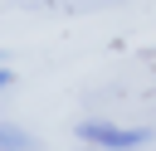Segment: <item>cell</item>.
Instances as JSON below:
<instances>
[{
	"mask_svg": "<svg viewBox=\"0 0 156 151\" xmlns=\"http://www.w3.org/2000/svg\"><path fill=\"white\" fill-rule=\"evenodd\" d=\"M0 151H34V141H29V132H24V127L0 122Z\"/></svg>",
	"mask_w": 156,
	"mask_h": 151,
	"instance_id": "7a4b0ae2",
	"label": "cell"
},
{
	"mask_svg": "<svg viewBox=\"0 0 156 151\" xmlns=\"http://www.w3.org/2000/svg\"><path fill=\"white\" fill-rule=\"evenodd\" d=\"M10 78H15V73H10V68H0V88H10Z\"/></svg>",
	"mask_w": 156,
	"mask_h": 151,
	"instance_id": "3957f363",
	"label": "cell"
},
{
	"mask_svg": "<svg viewBox=\"0 0 156 151\" xmlns=\"http://www.w3.org/2000/svg\"><path fill=\"white\" fill-rule=\"evenodd\" d=\"M78 141L98 146V151H136L151 141L146 127H122V122H78Z\"/></svg>",
	"mask_w": 156,
	"mask_h": 151,
	"instance_id": "6da1fadb",
	"label": "cell"
}]
</instances>
